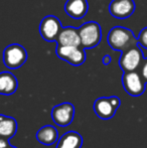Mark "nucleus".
<instances>
[{
	"label": "nucleus",
	"mask_w": 147,
	"mask_h": 148,
	"mask_svg": "<svg viewBox=\"0 0 147 148\" xmlns=\"http://www.w3.org/2000/svg\"><path fill=\"white\" fill-rule=\"evenodd\" d=\"M144 56L139 45L123 51L119 60V66L124 73L137 71L144 62Z\"/></svg>",
	"instance_id": "nucleus-4"
},
{
	"label": "nucleus",
	"mask_w": 147,
	"mask_h": 148,
	"mask_svg": "<svg viewBox=\"0 0 147 148\" xmlns=\"http://www.w3.org/2000/svg\"><path fill=\"white\" fill-rule=\"evenodd\" d=\"M122 84L124 90L133 97L141 96L145 91L146 82L143 80L141 74L137 71L124 73L122 77Z\"/></svg>",
	"instance_id": "nucleus-6"
},
{
	"label": "nucleus",
	"mask_w": 147,
	"mask_h": 148,
	"mask_svg": "<svg viewBox=\"0 0 147 148\" xmlns=\"http://www.w3.org/2000/svg\"><path fill=\"white\" fill-rule=\"evenodd\" d=\"M57 42V45L62 47H82L79 29L74 27H63Z\"/></svg>",
	"instance_id": "nucleus-11"
},
{
	"label": "nucleus",
	"mask_w": 147,
	"mask_h": 148,
	"mask_svg": "<svg viewBox=\"0 0 147 148\" xmlns=\"http://www.w3.org/2000/svg\"><path fill=\"white\" fill-rule=\"evenodd\" d=\"M57 56L74 66L83 64L86 60V51L81 47H62L57 45Z\"/></svg>",
	"instance_id": "nucleus-8"
},
{
	"label": "nucleus",
	"mask_w": 147,
	"mask_h": 148,
	"mask_svg": "<svg viewBox=\"0 0 147 148\" xmlns=\"http://www.w3.org/2000/svg\"><path fill=\"white\" fill-rule=\"evenodd\" d=\"M63 26L57 17L53 15H47L41 20L39 24V33L44 40L49 42L57 41Z\"/></svg>",
	"instance_id": "nucleus-7"
},
{
	"label": "nucleus",
	"mask_w": 147,
	"mask_h": 148,
	"mask_svg": "<svg viewBox=\"0 0 147 148\" xmlns=\"http://www.w3.org/2000/svg\"><path fill=\"white\" fill-rule=\"evenodd\" d=\"M4 148H17V147H14V146H11V145H9V146H7V147H4Z\"/></svg>",
	"instance_id": "nucleus-21"
},
{
	"label": "nucleus",
	"mask_w": 147,
	"mask_h": 148,
	"mask_svg": "<svg viewBox=\"0 0 147 148\" xmlns=\"http://www.w3.org/2000/svg\"><path fill=\"white\" fill-rule=\"evenodd\" d=\"M9 139H6L4 137H0V148H4V147H7L9 146V142H8Z\"/></svg>",
	"instance_id": "nucleus-19"
},
{
	"label": "nucleus",
	"mask_w": 147,
	"mask_h": 148,
	"mask_svg": "<svg viewBox=\"0 0 147 148\" xmlns=\"http://www.w3.org/2000/svg\"><path fill=\"white\" fill-rule=\"evenodd\" d=\"M134 0H112L109 5V12L117 19L129 18L135 11Z\"/></svg>",
	"instance_id": "nucleus-10"
},
{
	"label": "nucleus",
	"mask_w": 147,
	"mask_h": 148,
	"mask_svg": "<svg viewBox=\"0 0 147 148\" xmlns=\"http://www.w3.org/2000/svg\"><path fill=\"white\" fill-rule=\"evenodd\" d=\"M107 41L112 49L121 53L138 45V39L135 37L133 31L122 26L112 28L108 33Z\"/></svg>",
	"instance_id": "nucleus-1"
},
{
	"label": "nucleus",
	"mask_w": 147,
	"mask_h": 148,
	"mask_svg": "<svg viewBox=\"0 0 147 148\" xmlns=\"http://www.w3.org/2000/svg\"><path fill=\"white\" fill-rule=\"evenodd\" d=\"M83 138L76 131H69L59 139L57 148H81Z\"/></svg>",
	"instance_id": "nucleus-15"
},
{
	"label": "nucleus",
	"mask_w": 147,
	"mask_h": 148,
	"mask_svg": "<svg viewBox=\"0 0 147 148\" xmlns=\"http://www.w3.org/2000/svg\"><path fill=\"white\" fill-rule=\"evenodd\" d=\"M18 88L17 79L10 72L0 73V95L10 96Z\"/></svg>",
	"instance_id": "nucleus-13"
},
{
	"label": "nucleus",
	"mask_w": 147,
	"mask_h": 148,
	"mask_svg": "<svg viewBox=\"0 0 147 148\" xmlns=\"http://www.w3.org/2000/svg\"><path fill=\"white\" fill-rule=\"evenodd\" d=\"M59 132L55 127L51 125L42 126L36 132V139L39 143L43 145H53L57 141Z\"/></svg>",
	"instance_id": "nucleus-14"
},
{
	"label": "nucleus",
	"mask_w": 147,
	"mask_h": 148,
	"mask_svg": "<svg viewBox=\"0 0 147 148\" xmlns=\"http://www.w3.org/2000/svg\"><path fill=\"white\" fill-rule=\"evenodd\" d=\"M17 131V122L9 116L0 115V137L10 139Z\"/></svg>",
	"instance_id": "nucleus-16"
},
{
	"label": "nucleus",
	"mask_w": 147,
	"mask_h": 148,
	"mask_svg": "<svg viewBox=\"0 0 147 148\" xmlns=\"http://www.w3.org/2000/svg\"><path fill=\"white\" fill-rule=\"evenodd\" d=\"M89 10L87 0H68L65 4V11L74 19H82Z\"/></svg>",
	"instance_id": "nucleus-12"
},
{
	"label": "nucleus",
	"mask_w": 147,
	"mask_h": 148,
	"mask_svg": "<svg viewBox=\"0 0 147 148\" xmlns=\"http://www.w3.org/2000/svg\"><path fill=\"white\" fill-rule=\"evenodd\" d=\"M75 116V107L71 103H63L53 108L51 118L59 127H67L73 122Z\"/></svg>",
	"instance_id": "nucleus-9"
},
{
	"label": "nucleus",
	"mask_w": 147,
	"mask_h": 148,
	"mask_svg": "<svg viewBox=\"0 0 147 148\" xmlns=\"http://www.w3.org/2000/svg\"><path fill=\"white\" fill-rule=\"evenodd\" d=\"M102 62H103V64H109L111 62V57L109 55L104 56V58H103Z\"/></svg>",
	"instance_id": "nucleus-20"
},
{
	"label": "nucleus",
	"mask_w": 147,
	"mask_h": 148,
	"mask_svg": "<svg viewBox=\"0 0 147 148\" xmlns=\"http://www.w3.org/2000/svg\"><path fill=\"white\" fill-rule=\"evenodd\" d=\"M140 74H141L143 80L147 83V59L144 60L143 64H142V66H141V73H140Z\"/></svg>",
	"instance_id": "nucleus-18"
},
{
	"label": "nucleus",
	"mask_w": 147,
	"mask_h": 148,
	"mask_svg": "<svg viewBox=\"0 0 147 148\" xmlns=\"http://www.w3.org/2000/svg\"><path fill=\"white\" fill-rule=\"evenodd\" d=\"M27 60L26 49L22 45L12 43L5 47L3 51V62L8 69L15 70L25 64Z\"/></svg>",
	"instance_id": "nucleus-3"
},
{
	"label": "nucleus",
	"mask_w": 147,
	"mask_h": 148,
	"mask_svg": "<svg viewBox=\"0 0 147 148\" xmlns=\"http://www.w3.org/2000/svg\"><path fill=\"white\" fill-rule=\"evenodd\" d=\"M138 45L144 49H147V27H144L140 31L139 35L137 37Z\"/></svg>",
	"instance_id": "nucleus-17"
},
{
	"label": "nucleus",
	"mask_w": 147,
	"mask_h": 148,
	"mask_svg": "<svg viewBox=\"0 0 147 148\" xmlns=\"http://www.w3.org/2000/svg\"><path fill=\"white\" fill-rule=\"evenodd\" d=\"M120 104H121V101L116 96H112L109 98L102 97L95 101L93 109H94L96 115L100 119L109 120L114 117Z\"/></svg>",
	"instance_id": "nucleus-5"
},
{
	"label": "nucleus",
	"mask_w": 147,
	"mask_h": 148,
	"mask_svg": "<svg viewBox=\"0 0 147 148\" xmlns=\"http://www.w3.org/2000/svg\"><path fill=\"white\" fill-rule=\"evenodd\" d=\"M81 45L85 49H92L100 43L102 38L101 26L96 21H88L79 28Z\"/></svg>",
	"instance_id": "nucleus-2"
}]
</instances>
